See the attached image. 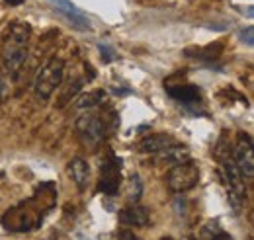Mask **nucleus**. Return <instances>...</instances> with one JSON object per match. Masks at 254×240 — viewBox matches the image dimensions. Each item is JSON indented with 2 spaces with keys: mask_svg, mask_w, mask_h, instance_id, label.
I'll use <instances>...</instances> for the list:
<instances>
[{
  "mask_svg": "<svg viewBox=\"0 0 254 240\" xmlns=\"http://www.w3.org/2000/svg\"><path fill=\"white\" fill-rule=\"evenodd\" d=\"M63 76H64L63 59L53 57L43 68H39V72H37V76H35V80H33L35 96H37L39 100H47L53 92L61 86Z\"/></svg>",
  "mask_w": 254,
  "mask_h": 240,
  "instance_id": "nucleus-1",
  "label": "nucleus"
},
{
  "mask_svg": "<svg viewBox=\"0 0 254 240\" xmlns=\"http://www.w3.org/2000/svg\"><path fill=\"white\" fill-rule=\"evenodd\" d=\"M199 181V168L193 160H186L182 164L172 166V170L166 174V185L174 193H184L191 187H195Z\"/></svg>",
  "mask_w": 254,
  "mask_h": 240,
  "instance_id": "nucleus-2",
  "label": "nucleus"
},
{
  "mask_svg": "<svg viewBox=\"0 0 254 240\" xmlns=\"http://www.w3.org/2000/svg\"><path fill=\"white\" fill-rule=\"evenodd\" d=\"M223 180L227 185V197L231 201V205L235 207V211H241L243 201L247 197V187H245V180L241 176V172L237 170L233 160H223Z\"/></svg>",
  "mask_w": 254,
  "mask_h": 240,
  "instance_id": "nucleus-3",
  "label": "nucleus"
},
{
  "mask_svg": "<svg viewBox=\"0 0 254 240\" xmlns=\"http://www.w3.org/2000/svg\"><path fill=\"white\" fill-rule=\"evenodd\" d=\"M122 183V158L110 154L102 162V176L98 183V191L106 195H116Z\"/></svg>",
  "mask_w": 254,
  "mask_h": 240,
  "instance_id": "nucleus-4",
  "label": "nucleus"
},
{
  "mask_svg": "<svg viewBox=\"0 0 254 240\" xmlns=\"http://www.w3.org/2000/svg\"><path fill=\"white\" fill-rule=\"evenodd\" d=\"M235 166L241 172L245 180L254 178V150L253 139L249 135H239V141L235 145Z\"/></svg>",
  "mask_w": 254,
  "mask_h": 240,
  "instance_id": "nucleus-5",
  "label": "nucleus"
},
{
  "mask_svg": "<svg viewBox=\"0 0 254 240\" xmlns=\"http://www.w3.org/2000/svg\"><path fill=\"white\" fill-rule=\"evenodd\" d=\"M76 131H78V135L82 137L84 143L98 145L106 135V125L100 118L86 114V116H80L76 120Z\"/></svg>",
  "mask_w": 254,
  "mask_h": 240,
  "instance_id": "nucleus-6",
  "label": "nucleus"
},
{
  "mask_svg": "<svg viewBox=\"0 0 254 240\" xmlns=\"http://www.w3.org/2000/svg\"><path fill=\"white\" fill-rule=\"evenodd\" d=\"M51 2V6L63 16L64 20L74 28V30H80V31H86L90 30L92 26H90V20H88V16L80 10V8H76L70 0H49Z\"/></svg>",
  "mask_w": 254,
  "mask_h": 240,
  "instance_id": "nucleus-7",
  "label": "nucleus"
},
{
  "mask_svg": "<svg viewBox=\"0 0 254 240\" xmlns=\"http://www.w3.org/2000/svg\"><path fill=\"white\" fill-rule=\"evenodd\" d=\"M66 174L68 178L76 183L78 189H86L88 185V178H90V166L84 158H72L66 164Z\"/></svg>",
  "mask_w": 254,
  "mask_h": 240,
  "instance_id": "nucleus-8",
  "label": "nucleus"
},
{
  "mask_svg": "<svg viewBox=\"0 0 254 240\" xmlns=\"http://www.w3.org/2000/svg\"><path fill=\"white\" fill-rule=\"evenodd\" d=\"M120 223L126 227H145L149 223V211L141 205H129L120 211Z\"/></svg>",
  "mask_w": 254,
  "mask_h": 240,
  "instance_id": "nucleus-9",
  "label": "nucleus"
},
{
  "mask_svg": "<svg viewBox=\"0 0 254 240\" xmlns=\"http://www.w3.org/2000/svg\"><path fill=\"white\" fill-rule=\"evenodd\" d=\"M168 96L174 98L176 102L184 104V106H190V104H197L201 100V92L197 86H191V84H180V86H168Z\"/></svg>",
  "mask_w": 254,
  "mask_h": 240,
  "instance_id": "nucleus-10",
  "label": "nucleus"
},
{
  "mask_svg": "<svg viewBox=\"0 0 254 240\" xmlns=\"http://www.w3.org/2000/svg\"><path fill=\"white\" fill-rule=\"evenodd\" d=\"M28 57V47H20V45H4V53H2V60H4V68L6 70H18L24 60Z\"/></svg>",
  "mask_w": 254,
  "mask_h": 240,
  "instance_id": "nucleus-11",
  "label": "nucleus"
},
{
  "mask_svg": "<svg viewBox=\"0 0 254 240\" xmlns=\"http://www.w3.org/2000/svg\"><path fill=\"white\" fill-rule=\"evenodd\" d=\"M191 152L188 147L184 145H170L164 150H160L159 160L164 162V164H170V166H176V164H182L186 160H190Z\"/></svg>",
  "mask_w": 254,
  "mask_h": 240,
  "instance_id": "nucleus-12",
  "label": "nucleus"
},
{
  "mask_svg": "<svg viewBox=\"0 0 254 240\" xmlns=\"http://www.w3.org/2000/svg\"><path fill=\"white\" fill-rule=\"evenodd\" d=\"M30 26L26 24H20V22H14L10 28H8V35H6V45H20V47H26L28 45V39H30Z\"/></svg>",
  "mask_w": 254,
  "mask_h": 240,
  "instance_id": "nucleus-13",
  "label": "nucleus"
},
{
  "mask_svg": "<svg viewBox=\"0 0 254 240\" xmlns=\"http://www.w3.org/2000/svg\"><path fill=\"white\" fill-rule=\"evenodd\" d=\"M170 143H172V137H170V135H166V133H157V135H151V137L143 139L141 145H139V150L153 154V152H160V150H164L166 147H170Z\"/></svg>",
  "mask_w": 254,
  "mask_h": 240,
  "instance_id": "nucleus-14",
  "label": "nucleus"
},
{
  "mask_svg": "<svg viewBox=\"0 0 254 240\" xmlns=\"http://www.w3.org/2000/svg\"><path fill=\"white\" fill-rule=\"evenodd\" d=\"M104 98H106V92L104 90H92V92H88V94H84L82 98H78L76 108H80V110H90V108L100 106V104L104 102Z\"/></svg>",
  "mask_w": 254,
  "mask_h": 240,
  "instance_id": "nucleus-15",
  "label": "nucleus"
},
{
  "mask_svg": "<svg viewBox=\"0 0 254 240\" xmlns=\"http://www.w3.org/2000/svg\"><path fill=\"white\" fill-rule=\"evenodd\" d=\"M141 193H143V181L135 174V176H131L129 181H127V195H126L127 201L131 205H137L139 199H141Z\"/></svg>",
  "mask_w": 254,
  "mask_h": 240,
  "instance_id": "nucleus-16",
  "label": "nucleus"
},
{
  "mask_svg": "<svg viewBox=\"0 0 254 240\" xmlns=\"http://www.w3.org/2000/svg\"><path fill=\"white\" fill-rule=\"evenodd\" d=\"M100 53H102V60L104 62H112V60H116V53H114V49L110 47V45H102L100 43Z\"/></svg>",
  "mask_w": 254,
  "mask_h": 240,
  "instance_id": "nucleus-17",
  "label": "nucleus"
},
{
  "mask_svg": "<svg viewBox=\"0 0 254 240\" xmlns=\"http://www.w3.org/2000/svg\"><path fill=\"white\" fill-rule=\"evenodd\" d=\"M253 35H254V28H253V26H249L247 30L241 31V41H243V43H247L249 47H253V45H254Z\"/></svg>",
  "mask_w": 254,
  "mask_h": 240,
  "instance_id": "nucleus-18",
  "label": "nucleus"
},
{
  "mask_svg": "<svg viewBox=\"0 0 254 240\" xmlns=\"http://www.w3.org/2000/svg\"><path fill=\"white\" fill-rule=\"evenodd\" d=\"M118 240H139L135 237V233H131V231H120L118 233Z\"/></svg>",
  "mask_w": 254,
  "mask_h": 240,
  "instance_id": "nucleus-19",
  "label": "nucleus"
},
{
  "mask_svg": "<svg viewBox=\"0 0 254 240\" xmlns=\"http://www.w3.org/2000/svg\"><path fill=\"white\" fill-rule=\"evenodd\" d=\"M207 240H233V237H231V235H227L225 231H221V233H217V235H213L211 239H207Z\"/></svg>",
  "mask_w": 254,
  "mask_h": 240,
  "instance_id": "nucleus-20",
  "label": "nucleus"
},
{
  "mask_svg": "<svg viewBox=\"0 0 254 240\" xmlns=\"http://www.w3.org/2000/svg\"><path fill=\"white\" fill-rule=\"evenodd\" d=\"M8 6H20V4H24L26 0H4Z\"/></svg>",
  "mask_w": 254,
  "mask_h": 240,
  "instance_id": "nucleus-21",
  "label": "nucleus"
},
{
  "mask_svg": "<svg viewBox=\"0 0 254 240\" xmlns=\"http://www.w3.org/2000/svg\"><path fill=\"white\" fill-rule=\"evenodd\" d=\"M160 240H174V239H172V237H162Z\"/></svg>",
  "mask_w": 254,
  "mask_h": 240,
  "instance_id": "nucleus-22",
  "label": "nucleus"
},
{
  "mask_svg": "<svg viewBox=\"0 0 254 240\" xmlns=\"http://www.w3.org/2000/svg\"><path fill=\"white\" fill-rule=\"evenodd\" d=\"M182 240H197V239H193V237H186V239H182Z\"/></svg>",
  "mask_w": 254,
  "mask_h": 240,
  "instance_id": "nucleus-23",
  "label": "nucleus"
}]
</instances>
